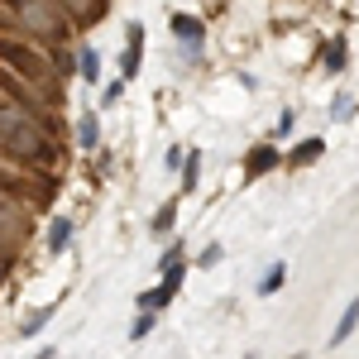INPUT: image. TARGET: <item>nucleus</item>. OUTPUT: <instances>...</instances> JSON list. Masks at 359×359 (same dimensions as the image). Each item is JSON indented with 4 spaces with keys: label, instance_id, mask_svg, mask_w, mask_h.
<instances>
[{
    "label": "nucleus",
    "instance_id": "nucleus-1",
    "mask_svg": "<svg viewBox=\"0 0 359 359\" xmlns=\"http://www.w3.org/2000/svg\"><path fill=\"white\" fill-rule=\"evenodd\" d=\"M0 154L20 168H34V172L39 168L53 172L62 163V144H57L53 125L25 106H0Z\"/></svg>",
    "mask_w": 359,
    "mask_h": 359
},
{
    "label": "nucleus",
    "instance_id": "nucleus-4",
    "mask_svg": "<svg viewBox=\"0 0 359 359\" xmlns=\"http://www.w3.org/2000/svg\"><path fill=\"white\" fill-rule=\"evenodd\" d=\"M29 240V221H25V211L10 201V192H0V245H5V259L15 254V249Z\"/></svg>",
    "mask_w": 359,
    "mask_h": 359
},
{
    "label": "nucleus",
    "instance_id": "nucleus-10",
    "mask_svg": "<svg viewBox=\"0 0 359 359\" xmlns=\"http://www.w3.org/2000/svg\"><path fill=\"white\" fill-rule=\"evenodd\" d=\"M172 297H177V287H172V283H158V287L139 292V302H135V306H139V311H154V316H158V311H163Z\"/></svg>",
    "mask_w": 359,
    "mask_h": 359
},
{
    "label": "nucleus",
    "instance_id": "nucleus-7",
    "mask_svg": "<svg viewBox=\"0 0 359 359\" xmlns=\"http://www.w3.org/2000/svg\"><path fill=\"white\" fill-rule=\"evenodd\" d=\"M125 57H120V77L130 82V77H139V57H144V25H125Z\"/></svg>",
    "mask_w": 359,
    "mask_h": 359
},
{
    "label": "nucleus",
    "instance_id": "nucleus-3",
    "mask_svg": "<svg viewBox=\"0 0 359 359\" xmlns=\"http://www.w3.org/2000/svg\"><path fill=\"white\" fill-rule=\"evenodd\" d=\"M10 10H15V20H20L34 39H43V43H67V34H72V20L57 10L53 0H10Z\"/></svg>",
    "mask_w": 359,
    "mask_h": 359
},
{
    "label": "nucleus",
    "instance_id": "nucleus-12",
    "mask_svg": "<svg viewBox=\"0 0 359 359\" xmlns=\"http://www.w3.org/2000/svg\"><path fill=\"white\" fill-rule=\"evenodd\" d=\"M355 326H359V297L350 306H345V316L335 321V331H331V345H345L350 335H355Z\"/></svg>",
    "mask_w": 359,
    "mask_h": 359
},
{
    "label": "nucleus",
    "instance_id": "nucleus-6",
    "mask_svg": "<svg viewBox=\"0 0 359 359\" xmlns=\"http://www.w3.org/2000/svg\"><path fill=\"white\" fill-rule=\"evenodd\" d=\"M283 163V154H278L273 144H259V149H249V158H245V182H259L264 172H273V168Z\"/></svg>",
    "mask_w": 359,
    "mask_h": 359
},
{
    "label": "nucleus",
    "instance_id": "nucleus-14",
    "mask_svg": "<svg viewBox=\"0 0 359 359\" xmlns=\"http://www.w3.org/2000/svg\"><path fill=\"white\" fill-rule=\"evenodd\" d=\"M77 144H82V149H96V144H101V120L91 111H82V120H77Z\"/></svg>",
    "mask_w": 359,
    "mask_h": 359
},
{
    "label": "nucleus",
    "instance_id": "nucleus-25",
    "mask_svg": "<svg viewBox=\"0 0 359 359\" xmlns=\"http://www.w3.org/2000/svg\"><path fill=\"white\" fill-rule=\"evenodd\" d=\"M5 273H10V269H5V259H0V283H5Z\"/></svg>",
    "mask_w": 359,
    "mask_h": 359
},
{
    "label": "nucleus",
    "instance_id": "nucleus-5",
    "mask_svg": "<svg viewBox=\"0 0 359 359\" xmlns=\"http://www.w3.org/2000/svg\"><path fill=\"white\" fill-rule=\"evenodd\" d=\"M172 34H177V43H182L192 57L206 48V25H201L196 15H172Z\"/></svg>",
    "mask_w": 359,
    "mask_h": 359
},
{
    "label": "nucleus",
    "instance_id": "nucleus-16",
    "mask_svg": "<svg viewBox=\"0 0 359 359\" xmlns=\"http://www.w3.org/2000/svg\"><path fill=\"white\" fill-rule=\"evenodd\" d=\"M283 283H287V264H273L269 273L259 278V297H273V292L283 287Z\"/></svg>",
    "mask_w": 359,
    "mask_h": 359
},
{
    "label": "nucleus",
    "instance_id": "nucleus-19",
    "mask_svg": "<svg viewBox=\"0 0 359 359\" xmlns=\"http://www.w3.org/2000/svg\"><path fill=\"white\" fill-rule=\"evenodd\" d=\"M154 321H158L154 311H139V321H135V326H130V340H144V335L154 331Z\"/></svg>",
    "mask_w": 359,
    "mask_h": 359
},
{
    "label": "nucleus",
    "instance_id": "nucleus-18",
    "mask_svg": "<svg viewBox=\"0 0 359 359\" xmlns=\"http://www.w3.org/2000/svg\"><path fill=\"white\" fill-rule=\"evenodd\" d=\"M196 182H201V154H187L182 158V192H196Z\"/></svg>",
    "mask_w": 359,
    "mask_h": 359
},
{
    "label": "nucleus",
    "instance_id": "nucleus-20",
    "mask_svg": "<svg viewBox=\"0 0 359 359\" xmlns=\"http://www.w3.org/2000/svg\"><path fill=\"white\" fill-rule=\"evenodd\" d=\"M221 254H225L221 245H206L201 254H196V269H216V264H221Z\"/></svg>",
    "mask_w": 359,
    "mask_h": 359
},
{
    "label": "nucleus",
    "instance_id": "nucleus-11",
    "mask_svg": "<svg viewBox=\"0 0 359 359\" xmlns=\"http://www.w3.org/2000/svg\"><path fill=\"white\" fill-rule=\"evenodd\" d=\"M172 225H177V201H163L158 211H154V221H149V235H172Z\"/></svg>",
    "mask_w": 359,
    "mask_h": 359
},
{
    "label": "nucleus",
    "instance_id": "nucleus-17",
    "mask_svg": "<svg viewBox=\"0 0 359 359\" xmlns=\"http://www.w3.org/2000/svg\"><path fill=\"white\" fill-rule=\"evenodd\" d=\"M345 62H350V43H345V39H331V43H326V67H331V72H345Z\"/></svg>",
    "mask_w": 359,
    "mask_h": 359
},
{
    "label": "nucleus",
    "instance_id": "nucleus-9",
    "mask_svg": "<svg viewBox=\"0 0 359 359\" xmlns=\"http://www.w3.org/2000/svg\"><path fill=\"white\" fill-rule=\"evenodd\" d=\"M321 154H326V139H302V144H292V154H287V158H283V163L287 168H311L316 163V158H321Z\"/></svg>",
    "mask_w": 359,
    "mask_h": 359
},
{
    "label": "nucleus",
    "instance_id": "nucleus-22",
    "mask_svg": "<svg viewBox=\"0 0 359 359\" xmlns=\"http://www.w3.org/2000/svg\"><path fill=\"white\" fill-rule=\"evenodd\" d=\"M172 264H182V245H168L163 259H158V269H172Z\"/></svg>",
    "mask_w": 359,
    "mask_h": 359
},
{
    "label": "nucleus",
    "instance_id": "nucleus-8",
    "mask_svg": "<svg viewBox=\"0 0 359 359\" xmlns=\"http://www.w3.org/2000/svg\"><path fill=\"white\" fill-rule=\"evenodd\" d=\"M53 5L67 20H77V25H96V20L106 15V0H53Z\"/></svg>",
    "mask_w": 359,
    "mask_h": 359
},
{
    "label": "nucleus",
    "instance_id": "nucleus-2",
    "mask_svg": "<svg viewBox=\"0 0 359 359\" xmlns=\"http://www.w3.org/2000/svg\"><path fill=\"white\" fill-rule=\"evenodd\" d=\"M0 67H15L25 86H34L43 101H57V72H53V62L39 53V48L15 43V39H0Z\"/></svg>",
    "mask_w": 359,
    "mask_h": 359
},
{
    "label": "nucleus",
    "instance_id": "nucleus-13",
    "mask_svg": "<svg viewBox=\"0 0 359 359\" xmlns=\"http://www.w3.org/2000/svg\"><path fill=\"white\" fill-rule=\"evenodd\" d=\"M77 72H82V82H96V77H101V53H96L91 43L77 48Z\"/></svg>",
    "mask_w": 359,
    "mask_h": 359
},
{
    "label": "nucleus",
    "instance_id": "nucleus-23",
    "mask_svg": "<svg viewBox=\"0 0 359 359\" xmlns=\"http://www.w3.org/2000/svg\"><path fill=\"white\" fill-rule=\"evenodd\" d=\"M120 96H125V77H115V82L106 86V96H101V101H106V106H115Z\"/></svg>",
    "mask_w": 359,
    "mask_h": 359
},
{
    "label": "nucleus",
    "instance_id": "nucleus-26",
    "mask_svg": "<svg viewBox=\"0 0 359 359\" xmlns=\"http://www.w3.org/2000/svg\"><path fill=\"white\" fill-rule=\"evenodd\" d=\"M355 106H359V101H355Z\"/></svg>",
    "mask_w": 359,
    "mask_h": 359
},
{
    "label": "nucleus",
    "instance_id": "nucleus-15",
    "mask_svg": "<svg viewBox=\"0 0 359 359\" xmlns=\"http://www.w3.org/2000/svg\"><path fill=\"white\" fill-rule=\"evenodd\" d=\"M72 230H77V225L67 221V216H57V221L48 225V249H53V254H62V249L72 245Z\"/></svg>",
    "mask_w": 359,
    "mask_h": 359
},
{
    "label": "nucleus",
    "instance_id": "nucleus-24",
    "mask_svg": "<svg viewBox=\"0 0 359 359\" xmlns=\"http://www.w3.org/2000/svg\"><path fill=\"white\" fill-rule=\"evenodd\" d=\"M350 111H355V101H345V96H335V106H331V120H345Z\"/></svg>",
    "mask_w": 359,
    "mask_h": 359
},
{
    "label": "nucleus",
    "instance_id": "nucleus-21",
    "mask_svg": "<svg viewBox=\"0 0 359 359\" xmlns=\"http://www.w3.org/2000/svg\"><path fill=\"white\" fill-rule=\"evenodd\" d=\"M48 321H53V306H43L39 316H29L25 326H20V335H34V331H39V326H48Z\"/></svg>",
    "mask_w": 359,
    "mask_h": 359
}]
</instances>
